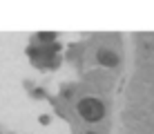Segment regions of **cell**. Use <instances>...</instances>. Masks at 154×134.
<instances>
[{"label":"cell","instance_id":"obj_1","mask_svg":"<svg viewBox=\"0 0 154 134\" xmlns=\"http://www.w3.org/2000/svg\"><path fill=\"white\" fill-rule=\"evenodd\" d=\"M78 114H81L85 121L96 123V121L103 119L105 107H103V103H100L98 98H83L81 103H78Z\"/></svg>","mask_w":154,"mask_h":134},{"label":"cell","instance_id":"obj_2","mask_svg":"<svg viewBox=\"0 0 154 134\" xmlns=\"http://www.w3.org/2000/svg\"><path fill=\"white\" fill-rule=\"evenodd\" d=\"M98 63L100 65H107V67H114L116 63H119V58H116V54H112V51H98Z\"/></svg>","mask_w":154,"mask_h":134},{"label":"cell","instance_id":"obj_3","mask_svg":"<svg viewBox=\"0 0 154 134\" xmlns=\"http://www.w3.org/2000/svg\"><path fill=\"white\" fill-rule=\"evenodd\" d=\"M40 38L42 40H51V38H54V34H40Z\"/></svg>","mask_w":154,"mask_h":134},{"label":"cell","instance_id":"obj_4","mask_svg":"<svg viewBox=\"0 0 154 134\" xmlns=\"http://www.w3.org/2000/svg\"><path fill=\"white\" fill-rule=\"evenodd\" d=\"M89 134H92V132H89Z\"/></svg>","mask_w":154,"mask_h":134}]
</instances>
